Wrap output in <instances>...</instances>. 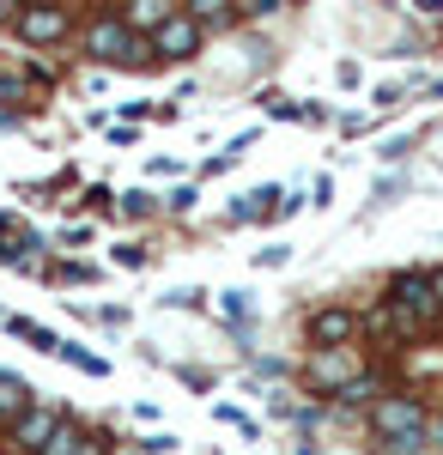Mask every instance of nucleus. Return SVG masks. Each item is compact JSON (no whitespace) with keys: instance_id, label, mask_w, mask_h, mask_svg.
<instances>
[{"instance_id":"f257e3e1","label":"nucleus","mask_w":443,"mask_h":455,"mask_svg":"<svg viewBox=\"0 0 443 455\" xmlns=\"http://www.w3.org/2000/svg\"><path fill=\"white\" fill-rule=\"evenodd\" d=\"M371 425H376V437H383V450H389V455L431 450V437H425L431 413H425V401H413V395H383V401L371 407Z\"/></svg>"},{"instance_id":"f03ea898","label":"nucleus","mask_w":443,"mask_h":455,"mask_svg":"<svg viewBox=\"0 0 443 455\" xmlns=\"http://www.w3.org/2000/svg\"><path fill=\"white\" fill-rule=\"evenodd\" d=\"M85 55L92 61H109V68H140V61H152V43L140 31H128L122 12H103V19L85 25Z\"/></svg>"},{"instance_id":"7ed1b4c3","label":"nucleus","mask_w":443,"mask_h":455,"mask_svg":"<svg viewBox=\"0 0 443 455\" xmlns=\"http://www.w3.org/2000/svg\"><path fill=\"white\" fill-rule=\"evenodd\" d=\"M389 304L401 315H413L425 334L443 322V298H438V280H431V274H395V280H389Z\"/></svg>"},{"instance_id":"20e7f679","label":"nucleus","mask_w":443,"mask_h":455,"mask_svg":"<svg viewBox=\"0 0 443 455\" xmlns=\"http://www.w3.org/2000/svg\"><path fill=\"white\" fill-rule=\"evenodd\" d=\"M146 43H152V61H189V55L201 49V25H195L189 12H171Z\"/></svg>"},{"instance_id":"39448f33","label":"nucleus","mask_w":443,"mask_h":455,"mask_svg":"<svg viewBox=\"0 0 443 455\" xmlns=\"http://www.w3.org/2000/svg\"><path fill=\"white\" fill-rule=\"evenodd\" d=\"M352 340H358V315L346 304H328V310L310 315V347L316 352H346Z\"/></svg>"},{"instance_id":"423d86ee","label":"nucleus","mask_w":443,"mask_h":455,"mask_svg":"<svg viewBox=\"0 0 443 455\" xmlns=\"http://www.w3.org/2000/svg\"><path fill=\"white\" fill-rule=\"evenodd\" d=\"M55 425H61V413H55V407H43V401H31L19 419L6 425V431H12V450H19V455H43V443L55 437Z\"/></svg>"},{"instance_id":"0eeeda50","label":"nucleus","mask_w":443,"mask_h":455,"mask_svg":"<svg viewBox=\"0 0 443 455\" xmlns=\"http://www.w3.org/2000/svg\"><path fill=\"white\" fill-rule=\"evenodd\" d=\"M12 25H19V36H25V43H36V49H55V43H61V36H68V6H19V19H12Z\"/></svg>"},{"instance_id":"6e6552de","label":"nucleus","mask_w":443,"mask_h":455,"mask_svg":"<svg viewBox=\"0 0 443 455\" xmlns=\"http://www.w3.org/2000/svg\"><path fill=\"white\" fill-rule=\"evenodd\" d=\"M352 377H358L352 352H310V364H304V383L310 388H334V395H341Z\"/></svg>"},{"instance_id":"1a4fd4ad","label":"nucleus","mask_w":443,"mask_h":455,"mask_svg":"<svg viewBox=\"0 0 443 455\" xmlns=\"http://www.w3.org/2000/svg\"><path fill=\"white\" fill-rule=\"evenodd\" d=\"M25 407H31V383L19 371H0V425H12Z\"/></svg>"},{"instance_id":"9d476101","label":"nucleus","mask_w":443,"mask_h":455,"mask_svg":"<svg viewBox=\"0 0 443 455\" xmlns=\"http://www.w3.org/2000/svg\"><path fill=\"white\" fill-rule=\"evenodd\" d=\"M171 12H176L171 0H134V6H128L122 19H128V31H158V25H165Z\"/></svg>"},{"instance_id":"9b49d317","label":"nucleus","mask_w":443,"mask_h":455,"mask_svg":"<svg viewBox=\"0 0 443 455\" xmlns=\"http://www.w3.org/2000/svg\"><path fill=\"white\" fill-rule=\"evenodd\" d=\"M273 201H279V188H255V195H238V201H231V219H238V225H255V219H268V212H273Z\"/></svg>"},{"instance_id":"f8f14e48","label":"nucleus","mask_w":443,"mask_h":455,"mask_svg":"<svg viewBox=\"0 0 443 455\" xmlns=\"http://www.w3.org/2000/svg\"><path fill=\"white\" fill-rule=\"evenodd\" d=\"M79 437H85V425L61 419V425H55V437L43 443V455H73V450H79Z\"/></svg>"},{"instance_id":"ddd939ff","label":"nucleus","mask_w":443,"mask_h":455,"mask_svg":"<svg viewBox=\"0 0 443 455\" xmlns=\"http://www.w3.org/2000/svg\"><path fill=\"white\" fill-rule=\"evenodd\" d=\"M116 212H122V219H152V212H158V195H146V188H128Z\"/></svg>"},{"instance_id":"4468645a","label":"nucleus","mask_w":443,"mask_h":455,"mask_svg":"<svg viewBox=\"0 0 443 455\" xmlns=\"http://www.w3.org/2000/svg\"><path fill=\"white\" fill-rule=\"evenodd\" d=\"M341 401H352V407H365V401H371V407H376V401H383V383H376V377H352V383L341 388Z\"/></svg>"},{"instance_id":"2eb2a0df","label":"nucleus","mask_w":443,"mask_h":455,"mask_svg":"<svg viewBox=\"0 0 443 455\" xmlns=\"http://www.w3.org/2000/svg\"><path fill=\"white\" fill-rule=\"evenodd\" d=\"M189 19H195V25H225V19H231V6H225V0H195V6H189Z\"/></svg>"},{"instance_id":"dca6fc26","label":"nucleus","mask_w":443,"mask_h":455,"mask_svg":"<svg viewBox=\"0 0 443 455\" xmlns=\"http://www.w3.org/2000/svg\"><path fill=\"white\" fill-rule=\"evenodd\" d=\"M55 352H61V358H68V364H79V371H85V377H103V371H109V364H103L98 352H79V347H68V340H61V347H55Z\"/></svg>"},{"instance_id":"f3484780","label":"nucleus","mask_w":443,"mask_h":455,"mask_svg":"<svg viewBox=\"0 0 443 455\" xmlns=\"http://www.w3.org/2000/svg\"><path fill=\"white\" fill-rule=\"evenodd\" d=\"M219 298H225V315L231 322H249V291H219Z\"/></svg>"},{"instance_id":"a211bd4d","label":"nucleus","mask_w":443,"mask_h":455,"mask_svg":"<svg viewBox=\"0 0 443 455\" xmlns=\"http://www.w3.org/2000/svg\"><path fill=\"white\" fill-rule=\"evenodd\" d=\"M140 450H146V455H171L176 437H171V431H152V437H140Z\"/></svg>"},{"instance_id":"6ab92c4d","label":"nucleus","mask_w":443,"mask_h":455,"mask_svg":"<svg viewBox=\"0 0 443 455\" xmlns=\"http://www.w3.org/2000/svg\"><path fill=\"white\" fill-rule=\"evenodd\" d=\"M73 455H109V437H103V431H85V437H79V450Z\"/></svg>"},{"instance_id":"aec40b11","label":"nucleus","mask_w":443,"mask_h":455,"mask_svg":"<svg viewBox=\"0 0 443 455\" xmlns=\"http://www.w3.org/2000/svg\"><path fill=\"white\" fill-rule=\"evenodd\" d=\"M286 0H243V19H273Z\"/></svg>"},{"instance_id":"412c9836","label":"nucleus","mask_w":443,"mask_h":455,"mask_svg":"<svg viewBox=\"0 0 443 455\" xmlns=\"http://www.w3.org/2000/svg\"><path fill=\"white\" fill-rule=\"evenodd\" d=\"M165 304H171V310H201V304H206V291H171Z\"/></svg>"},{"instance_id":"4be33fe9","label":"nucleus","mask_w":443,"mask_h":455,"mask_svg":"<svg viewBox=\"0 0 443 455\" xmlns=\"http://www.w3.org/2000/svg\"><path fill=\"white\" fill-rule=\"evenodd\" d=\"M219 419H225V425H238L243 437H255V419H243V407H219Z\"/></svg>"},{"instance_id":"5701e85b","label":"nucleus","mask_w":443,"mask_h":455,"mask_svg":"<svg viewBox=\"0 0 443 455\" xmlns=\"http://www.w3.org/2000/svg\"><path fill=\"white\" fill-rule=\"evenodd\" d=\"M195 201H201V188H176V195H171V212H195Z\"/></svg>"}]
</instances>
